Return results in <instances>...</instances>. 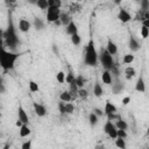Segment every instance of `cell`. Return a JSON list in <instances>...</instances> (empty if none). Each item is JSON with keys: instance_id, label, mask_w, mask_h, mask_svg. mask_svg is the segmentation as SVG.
<instances>
[{"instance_id": "ffe728a7", "label": "cell", "mask_w": 149, "mask_h": 149, "mask_svg": "<svg viewBox=\"0 0 149 149\" xmlns=\"http://www.w3.org/2000/svg\"><path fill=\"white\" fill-rule=\"evenodd\" d=\"M60 98H61V101H63V103H64V101H65V103H69V101L72 99L70 92H62L61 96H60Z\"/></svg>"}, {"instance_id": "f1b7e54d", "label": "cell", "mask_w": 149, "mask_h": 149, "mask_svg": "<svg viewBox=\"0 0 149 149\" xmlns=\"http://www.w3.org/2000/svg\"><path fill=\"white\" fill-rule=\"evenodd\" d=\"M29 90H30V92H37L40 90V87L37 85V83H35L34 81H30L29 82Z\"/></svg>"}, {"instance_id": "30bf717a", "label": "cell", "mask_w": 149, "mask_h": 149, "mask_svg": "<svg viewBox=\"0 0 149 149\" xmlns=\"http://www.w3.org/2000/svg\"><path fill=\"white\" fill-rule=\"evenodd\" d=\"M19 29L22 33H27L30 29V22L28 20H25V19H21V20L19 21Z\"/></svg>"}, {"instance_id": "7a4b0ae2", "label": "cell", "mask_w": 149, "mask_h": 149, "mask_svg": "<svg viewBox=\"0 0 149 149\" xmlns=\"http://www.w3.org/2000/svg\"><path fill=\"white\" fill-rule=\"evenodd\" d=\"M4 39H5L6 43H7V46H8L9 48H12V49H14V48L16 47L17 42H19L11 17H9V25H8V28H7V30L4 33Z\"/></svg>"}, {"instance_id": "f35d334b", "label": "cell", "mask_w": 149, "mask_h": 149, "mask_svg": "<svg viewBox=\"0 0 149 149\" xmlns=\"http://www.w3.org/2000/svg\"><path fill=\"white\" fill-rule=\"evenodd\" d=\"M30 147H32V141L28 140V141H26V142L22 144L21 149H30Z\"/></svg>"}, {"instance_id": "9c48e42d", "label": "cell", "mask_w": 149, "mask_h": 149, "mask_svg": "<svg viewBox=\"0 0 149 149\" xmlns=\"http://www.w3.org/2000/svg\"><path fill=\"white\" fill-rule=\"evenodd\" d=\"M17 117H19V120L22 121L25 125L28 123V115L26 113V111L23 109V107H21V106L19 107V109H17Z\"/></svg>"}, {"instance_id": "44dd1931", "label": "cell", "mask_w": 149, "mask_h": 149, "mask_svg": "<svg viewBox=\"0 0 149 149\" xmlns=\"http://www.w3.org/2000/svg\"><path fill=\"white\" fill-rule=\"evenodd\" d=\"M36 5L39 6L41 9H48L49 8V4H48V0H37Z\"/></svg>"}, {"instance_id": "ab89813d", "label": "cell", "mask_w": 149, "mask_h": 149, "mask_svg": "<svg viewBox=\"0 0 149 149\" xmlns=\"http://www.w3.org/2000/svg\"><path fill=\"white\" fill-rule=\"evenodd\" d=\"M58 108H60V112H61L62 114H64V113H65V104H64L63 101L58 104Z\"/></svg>"}, {"instance_id": "f6af8a7d", "label": "cell", "mask_w": 149, "mask_h": 149, "mask_svg": "<svg viewBox=\"0 0 149 149\" xmlns=\"http://www.w3.org/2000/svg\"><path fill=\"white\" fill-rule=\"evenodd\" d=\"M142 26H144V27H147V28L149 29V19H147V20H143V21H142Z\"/></svg>"}, {"instance_id": "bcb514c9", "label": "cell", "mask_w": 149, "mask_h": 149, "mask_svg": "<svg viewBox=\"0 0 149 149\" xmlns=\"http://www.w3.org/2000/svg\"><path fill=\"white\" fill-rule=\"evenodd\" d=\"M129 101H130V98H129V97H126V98H123V100H122V104H123V105H127Z\"/></svg>"}, {"instance_id": "7dc6e473", "label": "cell", "mask_w": 149, "mask_h": 149, "mask_svg": "<svg viewBox=\"0 0 149 149\" xmlns=\"http://www.w3.org/2000/svg\"><path fill=\"white\" fill-rule=\"evenodd\" d=\"M5 149H8V146H6V147H5Z\"/></svg>"}, {"instance_id": "7402d4cb", "label": "cell", "mask_w": 149, "mask_h": 149, "mask_svg": "<svg viewBox=\"0 0 149 149\" xmlns=\"http://www.w3.org/2000/svg\"><path fill=\"white\" fill-rule=\"evenodd\" d=\"M89 120H90V125L91 126H96L98 123V117L93 113V112L89 115Z\"/></svg>"}, {"instance_id": "7bdbcfd3", "label": "cell", "mask_w": 149, "mask_h": 149, "mask_svg": "<svg viewBox=\"0 0 149 149\" xmlns=\"http://www.w3.org/2000/svg\"><path fill=\"white\" fill-rule=\"evenodd\" d=\"M107 121H112V120H113V119H118L119 120V117L118 115H115V113L114 114H109V115H107Z\"/></svg>"}, {"instance_id": "cb8c5ba5", "label": "cell", "mask_w": 149, "mask_h": 149, "mask_svg": "<svg viewBox=\"0 0 149 149\" xmlns=\"http://www.w3.org/2000/svg\"><path fill=\"white\" fill-rule=\"evenodd\" d=\"M115 146H117L119 149H126V142H125V140L121 139V138H118V139L115 140Z\"/></svg>"}, {"instance_id": "7c38bea8", "label": "cell", "mask_w": 149, "mask_h": 149, "mask_svg": "<svg viewBox=\"0 0 149 149\" xmlns=\"http://www.w3.org/2000/svg\"><path fill=\"white\" fill-rule=\"evenodd\" d=\"M117 112V107L112 104V103H109V101H107L106 103V105H105V113H106V115H109V114H114Z\"/></svg>"}, {"instance_id": "4fadbf2b", "label": "cell", "mask_w": 149, "mask_h": 149, "mask_svg": "<svg viewBox=\"0 0 149 149\" xmlns=\"http://www.w3.org/2000/svg\"><path fill=\"white\" fill-rule=\"evenodd\" d=\"M135 90H136L138 92H144V91H146V84H144V81H143L142 77H140V78L136 81Z\"/></svg>"}, {"instance_id": "3957f363", "label": "cell", "mask_w": 149, "mask_h": 149, "mask_svg": "<svg viewBox=\"0 0 149 149\" xmlns=\"http://www.w3.org/2000/svg\"><path fill=\"white\" fill-rule=\"evenodd\" d=\"M97 60H98V54L96 51L95 48V43L92 40H90L87 47H86V54H85V63L87 65L95 66L97 64Z\"/></svg>"}, {"instance_id": "d6986e66", "label": "cell", "mask_w": 149, "mask_h": 149, "mask_svg": "<svg viewBox=\"0 0 149 149\" xmlns=\"http://www.w3.org/2000/svg\"><path fill=\"white\" fill-rule=\"evenodd\" d=\"M60 21H61V23L62 25H69L71 21H70V17H69V15L68 14H65V13H62L61 15H60Z\"/></svg>"}, {"instance_id": "8992f818", "label": "cell", "mask_w": 149, "mask_h": 149, "mask_svg": "<svg viewBox=\"0 0 149 149\" xmlns=\"http://www.w3.org/2000/svg\"><path fill=\"white\" fill-rule=\"evenodd\" d=\"M104 130H105V133L112 138V139H118V129L117 127L112 123V121H107L105 127H104Z\"/></svg>"}, {"instance_id": "b9f144b4", "label": "cell", "mask_w": 149, "mask_h": 149, "mask_svg": "<svg viewBox=\"0 0 149 149\" xmlns=\"http://www.w3.org/2000/svg\"><path fill=\"white\" fill-rule=\"evenodd\" d=\"M93 113H95L97 117H100V115H103V111L99 109V108H93Z\"/></svg>"}, {"instance_id": "e575fe53", "label": "cell", "mask_w": 149, "mask_h": 149, "mask_svg": "<svg viewBox=\"0 0 149 149\" xmlns=\"http://www.w3.org/2000/svg\"><path fill=\"white\" fill-rule=\"evenodd\" d=\"M141 36L143 37V39H147V37L149 36V29L144 26L141 27Z\"/></svg>"}, {"instance_id": "836d02e7", "label": "cell", "mask_w": 149, "mask_h": 149, "mask_svg": "<svg viewBox=\"0 0 149 149\" xmlns=\"http://www.w3.org/2000/svg\"><path fill=\"white\" fill-rule=\"evenodd\" d=\"M73 111H74V106L72 104H70V103L65 104V113L71 114V113H73Z\"/></svg>"}, {"instance_id": "4dcf8cb0", "label": "cell", "mask_w": 149, "mask_h": 149, "mask_svg": "<svg viewBox=\"0 0 149 149\" xmlns=\"http://www.w3.org/2000/svg\"><path fill=\"white\" fill-rule=\"evenodd\" d=\"M71 42H72L74 46H78V44L81 43V36L78 35V33L71 36Z\"/></svg>"}, {"instance_id": "ac0fdd59", "label": "cell", "mask_w": 149, "mask_h": 149, "mask_svg": "<svg viewBox=\"0 0 149 149\" xmlns=\"http://www.w3.org/2000/svg\"><path fill=\"white\" fill-rule=\"evenodd\" d=\"M30 134V128L27 126V125H23L21 128H20V136L21 138H26Z\"/></svg>"}, {"instance_id": "52a82bcc", "label": "cell", "mask_w": 149, "mask_h": 149, "mask_svg": "<svg viewBox=\"0 0 149 149\" xmlns=\"http://www.w3.org/2000/svg\"><path fill=\"white\" fill-rule=\"evenodd\" d=\"M118 17H119V20H120L121 22H123V23H127V22H129L130 20H132V16H130V14H129L126 9H123V8H121V9L119 11Z\"/></svg>"}, {"instance_id": "2e32d148", "label": "cell", "mask_w": 149, "mask_h": 149, "mask_svg": "<svg viewBox=\"0 0 149 149\" xmlns=\"http://www.w3.org/2000/svg\"><path fill=\"white\" fill-rule=\"evenodd\" d=\"M129 48H130V50H133V51L139 50V43H138V41L134 39L133 36H130V39H129Z\"/></svg>"}, {"instance_id": "5b68a950", "label": "cell", "mask_w": 149, "mask_h": 149, "mask_svg": "<svg viewBox=\"0 0 149 149\" xmlns=\"http://www.w3.org/2000/svg\"><path fill=\"white\" fill-rule=\"evenodd\" d=\"M61 11L57 7H49L47 11V20L49 22H56L60 20Z\"/></svg>"}, {"instance_id": "ee69618b", "label": "cell", "mask_w": 149, "mask_h": 149, "mask_svg": "<svg viewBox=\"0 0 149 149\" xmlns=\"http://www.w3.org/2000/svg\"><path fill=\"white\" fill-rule=\"evenodd\" d=\"M111 71H112V74H115V76H118V74H119V72H118V69L115 68V65H113V66H112V69H111Z\"/></svg>"}, {"instance_id": "484cf974", "label": "cell", "mask_w": 149, "mask_h": 149, "mask_svg": "<svg viewBox=\"0 0 149 149\" xmlns=\"http://www.w3.org/2000/svg\"><path fill=\"white\" fill-rule=\"evenodd\" d=\"M134 61V56L132 54H127L123 56V63L125 64H130V63H133Z\"/></svg>"}, {"instance_id": "d6a6232c", "label": "cell", "mask_w": 149, "mask_h": 149, "mask_svg": "<svg viewBox=\"0 0 149 149\" xmlns=\"http://www.w3.org/2000/svg\"><path fill=\"white\" fill-rule=\"evenodd\" d=\"M74 79H76V77H74V74L70 71L66 76H65V82L66 83H69V84H71V83H73L74 82Z\"/></svg>"}, {"instance_id": "74e56055", "label": "cell", "mask_w": 149, "mask_h": 149, "mask_svg": "<svg viewBox=\"0 0 149 149\" xmlns=\"http://www.w3.org/2000/svg\"><path fill=\"white\" fill-rule=\"evenodd\" d=\"M118 138H121V139L127 138V134H126L125 130H122V129H118Z\"/></svg>"}, {"instance_id": "d590c367", "label": "cell", "mask_w": 149, "mask_h": 149, "mask_svg": "<svg viewBox=\"0 0 149 149\" xmlns=\"http://www.w3.org/2000/svg\"><path fill=\"white\" fill-rule=\"evenodd\" d=\"M84 82H85V81L83 79V77H82V76H78V77L76 78V84H77V86H78V87H81V89L84 86Z\"/></svg>"}, {"instance_id": "6da1fadb", "label": "cell", "mask_w": 149, "mask_h": 149, "mask_svg": "<svg viewBox=\"0 0 149 149\" xmlns=\"http://www.w3.org/2000/svg\"><path fill=\"white\" fill-rule=\"evenodd\" d=\"M19 55L12 51H6L4 48L1 50V55H0V64L4 70H12L14 68L15 61L17 60Z\"/></svg>"}, {"instance_id": "1f68e13d", "label": "cell", "mask_w": 149, "mask_h": 149, "mask_svg": "<svg viewBox=\"0 0 149 149\" xmlns=\"http://www.w3.org/2000/svg\"><path fill=\"white\" fill-rule=\"evenodd\" d=\"M125 73H126V76H128V77H134L135 76V69L128 66V68H126Z\"/></svg>"}, {"instance_id": "c3c4849f", "label": "cell", "mask_w": 149, "mask_h": 149, "mask_svg": "<svg viewBox=\"0 0 149 149\" xmlns=\"http://www.w3.org/2000/svg\"><path fill=\"white\" fill-rule=\"evenodd\" d=\"M148 134H149V128H148Z\"/></svg>"}, {"instance_id": "83f0119b", "label": "cell", "mask_w": 149, "mask_h": 149, "mask_svg": "<svg viewBox=\"0 0 149 149\" xmlns=\"http://www.w3.org/2000/svg\"><path fill=\"white\" fill-rule=\"evenodd\" d=\"M56 79H57L58 83L63 84V83L65 82V73H64L63 71H60L57 74H56Z\"/></svg>"}, {"instance_id": "5bb4252c", "label": "cell", "mask_w": 149, "mask_h": 149, "mask_svg": "<svg viewBox=\"0 0 149 149\" xmlns=\"http://www.w3.org/2000/svg\"><path fill=\"white\" fill-rule=\"evenodd\" d=\"M106 50L111 54V55H115L117 54V51H118V48H117V44L114 43V42H112L111 40H108V42H107V48H106Z\"/></svg>"}, {"instance_id": "ba28073f", "label": "cell", "mask_w": 149, "mask_h": 149, "mask_svg": "<svg viewBox=\"0 0 149 149\" xmlns=\"http://www.w3.org/2000/svg\"><path fill=\"white\" fill-rule=\"evenodd\" d=\"M34 106V111H35V113L37 114V117H44L47 114V111H46V107L41 104H37V103H34L33 104Z\"/></svg>"}, {"instance_id": "d4e9b609", "label": "cell", "mask_w": 149, "mask_h": 149, "mask_svg": "<svg viewBox=\"0 0 149 149\" xmlns=\"http://www.w3.org/2000/svg\"><path fill=\"white\" fill-rule=\"evenodd\" d=\"M34 26H35V28H36V29H39V30H41V29L44 27L43 21L41 20V19H39V17H36L35 20H34Z\"/></svg>"}, {"instance_id": "9a60e30c", "label": "cell", "mask_w": 149, "mask_h": 149, "mask_svg": "<svg viewBox=\"0 0 149 149\" xmlns=\"http://www.w3.org/2000/svg\"><path fill=\"white\" fill-rule=\"evenodd\" d=\"M77 26H76V23H74V22H70L68 26H66V33L69 34V35H74V34H77Z\"/></svg>"}, {"instance_id": "f546056e", "label": "cell", "mask_w": 149, "mask_h": 149, "mask_svg": "<svg viewBox=\"0 0 149 149\" xmlns=\"http://www.w3.org/2000/svg\"><path fill=\"white\" fill-rule=\"evenodd\" d=\"M48 4H49V7H57V8H60L62 5L60 0H48Z\"/></svg>"}, {"instance_id": "8fae6325", "label": "cell", "mask_w": 149, "mask_h": 149, "mask_svg": "<svg viewBox=\"0 0 149 149\" xmlns=\"http://www.w3.org/2000/svg\"><path fill=\"white\" fill-rule=\"evenodd\" d=\"M101 78H103V83L108 84V85L112 84V82H113V79H112V73H111V71H108V70H105V71L103 72Z\"/></svg>"}, {"instance_id": "8d00e7d4", "label": "cell", "mask_w": 149, "mask_h": 149, "mask_svg": "<svg viewBox=\"0 0 149 149\" xmlns=\"http://www.w3.org/2000/svg\"><path fill=\"white\" fill-rule=\"evenodd\" d=\"M78 95H79L82 98H86V97H87V91H86L85 89H81V90L78 91Z\"/></svg>"}, {"instance_id": "e0dca14e", "label": "cell", "mask_w": 149, "mask_h": 149, "mask_svg": "<svg viewBox=\"0 0 149 149\" xmlns=\"http://www.w3.org/2000/svg\"><path fill=\"white\" fill-rule=\"evenodd\" d=\"M93 93H95V96H96V97H100V96H103L104 91H103V87L100 86L99 83H96V84H95V87H93Z\"/></svg>"}, {"instance_id": "60d3db41", "label": "cell", "mask_w": 149, "mask_h": 149, "mask_svg": "<svg viewBox=\"0 0 149 149\" xmlns=\"http://www.w3.org/2000/svg\"><path fill=\"white\" fill-rule=\"evenodd\" d=\"M141 6H142V9L143 11H147L149 8V1H147V0H143V1L141 3Z\"/></svg>"}, {"instance_id": "603a6c76", "label": "cell", "mask_w": 149, "mask_h": 149, "mask_svg": "<svg viewBox=\"0 0 149 149\" xmlns=\"http://www.w3.org/2000/svg\"><path fill=\"white\" fill-rule=\"evenodd\" d=\"M115 127H117V129H122V130H126L128 126H127V123H126L123 120L119 119V120L117 121V123H115Z\"/></svg>"}, {"instance_id": "277c9868", "label": "cell", "mask_w": 149, "mask_h": 149, "mask_svg": "<svg viewBox=\"0 0 149 149\" xmlns=\"http://www.w3.org/2000/svg\"><path fill=\"white\" fill-rule=\"evenodd\" d=\"M100 61H101V64H103V66L105 68V70H108V71L112 69V66L114 65L113 58H112V55H111L107 50H101Z\"/></svg>"}, {"instance_id": "4316f807", "label": "cell", "mask_w": 149, "mask_h": 149, "mask_svg": "<svg viewBox=\"0 0 149 149\" xmlns=\"http://www.w3.org/2000/svg\"><path fill=\"white\" fill-rule=\"evenodd\" d=\"M123 89V86H122V84L121 83H115V84H113V86H112V90H113V92L115 93V95H118V93L121 91Z\"/></svg>"}]
</instances>
